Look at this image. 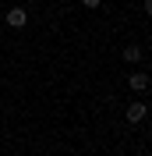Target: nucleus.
<instances>
[{
    "label": "nucleus",
    "mask_w": 152,
    "mask_h": 156,
    "mask_svg": "<svg viewBox=\"0 0 152 156\" xmlns=\"http://www.w3.org/2000/svg\"><path fill=\"white\" fill-rule=\"evenodd\" d=\"M81 4H85V7H99V4H103V0H81Z\"/></svg>",
    "instance_id": "nucleus-5"
},
{
    "label": "nucleus",
    "mask_w": 152,
    "mask_h": 156,
    "mask_svg": "<svg viewBox=\"0 0 152 156\" xmlns=\"http://www.w3.org/2000/svg\"><path fill=\"white\" fill-rule=\"evenodd\" d=\"M7 25L11 29H25V25H29V11L25 7H11L7 11Z\"/></svg>",
    "instance_id": "nucleus-1"
},
{
    "label": "nucleus",
    "mask_w": 152,
    "mask_h": 156,
    "mask_svg": "<svg viewBox=\"0 0 152 156\" xmlns=\"http://www.w3.org/2000/svg\"><path fill=\"white\" fill-rule=\"evenodd\" d=\"M145 114H149V110H145V103H131V107H127V121H131V124L145 121Z\"/></svg>",
    "instance_id": "nucleus-3"
},
{
    "label": "nucleus",
    "mask_w": 152,
    "mask_h": 156,
    "mask_svg": "<svg viewBox=\"0 0 152 156\" xmlns=\"http://www.w3.org/2000/svg\"><path fill=\"white\" fill-rule=\"evenodd\" d=\"M127 85H131L134 92H145V89H149V75H145V71H134V75L127 78Z\"/></svg>",
    "instance_id": "nucleus-2"
},
{
    "label": "nucleus",
    "mask_w": 152,
    "mask_h": 156,
    "mask_svg": "<svg viewBox=\"0 0 152 156\" xmlns=\"http://www.w3.org/2000/svg\"><path fill=\"white\" fill-rule=\"evenodd\" d=\"M124 60H127V64H138V60H142V46H124Z\"/></svg>",
    "instance_id": "nucleus-4"
},
{
    "label": "nucleus",
    "mask_w": 152,
    "mask_h": 156,
    "mask_svg": "<svg viewBox=\"0 0 152 156\" xmlns=\"http://www.w3.org/2000/svg\"><path fill=\"white\" fill-rule=\"evenodd\" d=\"M29 4H36V0H29Z\"/></svg>",
    "instance_id": "nucleus-6"
}]
</instances>
